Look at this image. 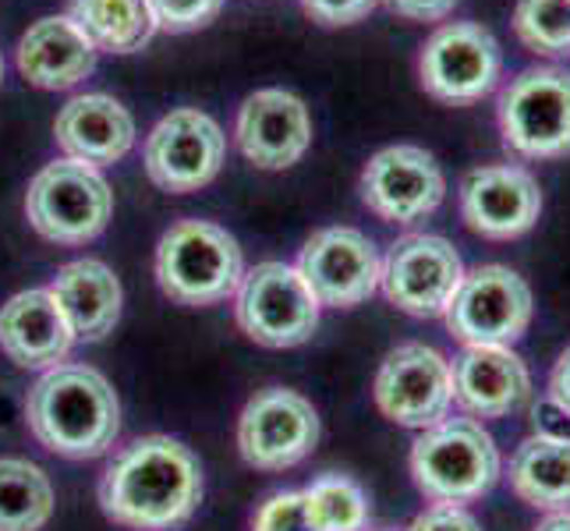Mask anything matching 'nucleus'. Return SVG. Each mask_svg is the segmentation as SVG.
<instances>
[{
    "label": "nucleus",
    "instance_id": "nucleus-1",
    "mask_svg": "<svg viewBox=\"0 0 570 531\" xmlns=\"http://www.w3.org/2000/svg\"><path fill=\"white\" fill-rule=\"evenodd\" d=\"M203 503V464L181 440L142 436L110 461L100 479L104 514L131 531H170Z\"/></svg>",
    "mask_w": 570,
    "mask_h": 531
},
{
    "label": "nucleus",
    "instance_id": "nucleus-2",
    "mask_svg": "<svg viewBox=\"0 0 570 531\" xmlns=\"http://www.w3.org/2000/svg\"><path fill=\"white\" fill-rule=\"evenodd\" d=\"M26 419L39 446L50 454L89 461L107 454L121 432V401L104 372L61 362L32 383Z\"/></svg>",
    "mask_w": 570,
    "mask_h": 531
},
{
    "label": "nucleus",
    "instance_id": "nucleus-3",
    "mask_svg": "<svg viewBox=\"0 0 570 531\" xmlns=\"http://www.w3.org/2000/svg\"><path fill=\"white\" fill-rule=\"evenodd\" d=\"M411 479L432 503L482 500L503 475L500 446L479 419H443L411 443Z\"/></svg>",
    "mask_w": 570,
    "mask_h": 531
},
{
    "label": "nucleus",
    "instance_id": "nucleus-4",
    "mask_svg": "<svg viewBox=\"0 0 570 531\" xmlns=\"http://www.w3.org/2000/svg\"><path fill=\"white\" fill-rule=\"evenodd\" d=\"M242 277V245L220 224L181 220L156 245V284L178 305L203 308L227 302L238 291Z\"/></svg>",
    "mask_w": 570,
    "mask_h": 531
},
{
    "label": "nucleus",
    "instance_id": "nucleus-5",
    "mask_svg": "<svg viewBox=\"0 0 570 531\" xmlns=\"http://www.w3.org/2000/svg\"><path fill=\"white\" fill-rule=\"evenodd\" d=\"M497 121L503 146L521 160H560L570 153V71L535 65L500 92Z\"/></svg>",
    "mask_w": 570,
    "mask_h": 531
},
{
    "label": "nucleus",
    "instance_id": "nucleus-6",
    "mask_svg": "<svg viewBox=\"0 0 570 531\" xmlns=\"http://www.w3.org/2000/svg\"><path fill=\"white\" fill-rule=\"evenodd\" d=\"M26 216L53 245H86L100 238L114 216L107 177L78 160H53L39 170L26 191Z\"/></svg>",
    "mask_w": 570,
    "mask_h": 531
},
{
    "label": "nucleus",
    "instance_id": "nucleus-7",
    "mask_svg": "<svg viewBox=\"0 0 570 531\" xmlns=\"http://www.w3.org/2000/svg\"><path fill=\"white\" fill-rule=\"evenodd\" d=\"M443 319L464 347H514L535 319V294L518 269L485 263L464 273Z\"/></svg>",
    "mask_w": 570,
    "mask_h": 531
},
{
    "label": "nucleus",
    "instance_id": "nucleus-8",
    "mask_svg": "<svg viewBox=\"0 0 570 531\" xmlns=\"http://www.w3.org/2000/svg\"><path fill=\"white\" fill-rule=\"evenodd\" d=\"M320 298L312 294L298 266L259 263L234 291V316L263 347H298L312 341L320 326Z\"/></svg>",
    "mask_w": 570,
    "mask_h": 531
},
{
    "label": "nucleus",
    "instance_id": "nucleus-9",
    "mask_svg": "<svg viewBox=\"0 0 570 531\" xmlns=\"http://www.w3.org/2000/svg\"><path fill=\"white\" fill-rule=\"evenodd\" d=\"M503 78V50L479 22H446L425 39L419 53V82L432 100L464 107L479 104Z\"/></svg>",
    "mask_w": 570,
    "mask_h": 531
},
{
    "label": "nucleus",
    "instance_id": "nucleus-10",
    "mask_svg": "<svg viewBox=\"0 0 570 531\" xmlns=\"http://www.w3.org/2000/svg\"><path fill=\"white\" fill-rule=\"evenodd\" d=\"M464 273L458 248L440 234H404L386 252L380 287L393 308L415 319H436L446 316Z\"/></svg>",
    "mask_w": 570,
    "mask_h": 531
},
{
    "label": "nucleus",
    "instance_id": "nucleus-11",
    "mask_svg": "<svg viewBox=\"0 0 570 531\" xmlns=\"http://www.w3.org/2000/svg\"><path fill=\"white\" fill-rule=\"evenodd\" d=\"M376 404L404 429H429L450 419L454 407V372L450 362L429 344L393 347L376 372Z\"/></svg>",
    "mask_w": 570,
    "mask_h": 531
},
{
    "label": "nucleus",
    "instance_id": "nucleus-12",
    "mask_svg": "<svg viewBox=\"0 0 570 531\" xmlns=\"http://www.w3.org/2000/svg\"><path fill=\"white\" fill-rule=\"evenodd\" d=\"M227 139L203 110H170L146 139V174L156 188L188 195L206 188L224 167Z\"/></svg>",
    "mask_w": 570,
    "mask_h": 531
},
{
    "label": "nucleus",
    "instance_id": "nucleus-13",
    "mask_svg": "<svg viewBox=\"0 0 570 531\" xmlns=\"http://www.w3.org/2000/svg\"><path fill=\"white\" fill-rule=\"evenodd\" d=\"M320 443V415L302 393L269 386L245 404L238 419V450L259 471L302 464Z\"/></svg>",
    "mask_w": 570,
    "mask_h": 531
},
{
    "label": "nucleus",
    "instance_id": "nucleus-14",
    "mask_svg": "<svg viewBox=\"0 0 570 531\" xmlns=\"http://www.w3.org/2000/svg\"><path fill=\"white\" fill-rule=\"evenodd\" d=\"M446 177L422 146H386L362 170V203L386 224L411 227L440 209Z\"/></svg>",
    "mask_w": 570,
    "mask_h": 531
},
{
    "label": "nucleus",
    "instance_id": "nucleus-15",
    "mask_svg": "<svg viewBox=\"0 0 570 531\" xmlns=\"http://www.w3.org/2000/svg\"><path fill=\"white\" fill-rule=\"evenodd\" d=\"M383 259L368 234L358 227H323L305 242L298 273L320 305L355 308L380 291Z\"/></svg>",
    "mask_w": 570,
    "mask_h": 531
},
{
    "label": "nucleus",
    "instance_id": "nucleus-16",
    "mask_svg": "<svg viewBox=\"0 0 570 531\" xmlns=\"http://www.w3.org/2000/svg\"><path fill=\"white\" fill-rule=\"evenodd\" d=\"M464 224L489 242H514L542 216L539 177L521 164H485L461 181Z\"/></svg>",
    "mask_w": 570,
    "mask_h": 531
},
{
    "label": "nucleus",
    "instance_id": "nucleus-17",
    "mask_svg": "<svg viewBox=\"0 0 570 531\" xmlns=\"http://www.w3.org/2000/svg\"><path fill=\"white\" fill-rule=\"evenodd\" d=\"M234 139L248 164L263 170H284L298 164L312 146L308 107L287 89L252 92L238 110Z\"/></svg>",
    "mask_w": 570,
    "mask_h": 531
},
{
    "label": "nucleus",
    "instance_id": "nucleus-18",
    "mask_svg": "<svg viewBox=\"0 0 570 531\" xmlns=\"http://www.w3.org/2000/svg\"><path fill=\"white\" fill-rule=\"evenodd\" d=\"M450 372L454 404L468 419H503L532 401V372L514 347H461Z\"/></svg>",
    "mask_w": 570,
    "mask_h": 531
},
{
    "label": "nucleus",
    "instance_id": "nucleus-19",
    "mask_svg": "<svg viewBox=\"0 0 570 531\" xmlns=\"http://www.w3.org/2000/svg\"><path fill=\"white\" fill-rule=\"evenodd\" d=\"M53 139L61 146L65 160H78L89 167H107L125 160L135 146V121L125 104L114 96L86 92L61 107L53 121Z\"/></svg>",
    "mask_w": 570,
    "mask_h": 531
},
{
    "label": "nucleus",
    "instance_id": "nucleus-20",
    "mask_svg": "<svg viewBox=\"0 0 570 531\" xmlns=\"http://www.w3.org/2000/svg\"><path fill=\"white\" fill-rule=\"evenodd\" d=\"M75 333L50 291H18L0 305V351L22 368H53L68 358Z\"/></svg>",
    "mask_w": 570,
    "mask_h": 531
},
{
    "label": "nucleus",
    "instance_id": "nucleus-21",
    "mask_svg": "<svg viewBox=\"0 0 570 531\" xmlns=\"http://www.w3.org/2000/svg\"><path fill=\"white\" fill-rule=\"evenodd\" d=\"M96 53L100 50L71 22V14H50L18 39V71L39 89H71L92 75Z\"/></svg>",
    "mask_w": 570,
    "mask_h": 531
},
{
    "label": "nucleus",
    "instance_id": "nucleus-22",
    "mask_svg": "<svg viewBox=\"0 0 570 531\" xmlns=\"http://www.w3.org/2000/svg\"><path fill=\"white\" fill-rule=\"evenodd\" d=\"M50 294L61 305L75 341H104L121 319V281L100 259H75L61 266Z\"/></svg>",
    "mask_w": 570,
    "mask_h": 531
},
{
    "label": "nucleus",
    "instance_id": "nucleus-23",
    "mask_svg": "<svg viewBox=\"0 0 570 531\" xmlns=\"http://www.w3.org/2000/svg\"><path fill=\"white\" fill-rule=\"evenodd\" d=\"M510 489L514 496L546 514L570 510V443L528 436L510 458Z\"/></svg>",
    "mask_w": 570,
    "mask_h": 531
},
{
    "label": "nucleus",
    "instance_id": "nucleus-24",
    "mask_svg": "<svg viewBox=\"0 0 570 531\" xmlns=\"http://www.w3.org/2000/svg\"><path fill=\"white\" fill-rule=\"evenodd\" d=\"M71 22L96 50L110 53L142 50L156 32L149 0H71Z\"/></svg>",
    "mask_w": 570,
    "mask_h": 531
},
{
    "label": "nucleus",
    "instance_id": "nucleus-25",
    "mask_svg": "<svg viewBox=\"0 0 570 531\" xmlns=\"http://www.w3.org/2000/svg\"><path fill=\"white\" fill-rule=\"evenodd\" d=\"M50 518L53 485L47 471L22 458H0V531H39Z\"/></svg>",
    "mask_w": 570,
    "mask_h": 531
},
{
    "label": "nucleus",
    "instance_id": "nucleus-26",
    "mask_svg": "<svg viewBox=\"0 0 570 531\" xmlns=\"http://www.w3.org/2000/svg\"><path fill=\"white\" fill-rule=\"evenodd\" d=\"M302 500L312 531H365L368 524V496L351 475L326 471L302 489Z\"/></svg>",
    "mask_w": 570,
    "mask_h": 531
},
{
    "label": "nucleus",
    "instance_id": "nucleus-27",
    "mask_svg": "<svg viewBox=\"0 0 570 531\" xmlns=\"http://www.w3.org/2000/svg\"><path fill=\"white\" fill-rule=\"evenodd\" d=\"M510 26L532 53L549 61L570 57V0H518Z\"/></svg>",
    "mask_w": 570,
    "mask_h": 531
},
{
    "label": "nucleus",
    "instance_id": "nucleus-28",
    "mask_svg": "<svg viewBox=\"0 0 570 531\" xmlns=\"http://www.w3.org/2000/svg\"><path fill=\"white\" fill-rule=\"evenodd\" d=\"M156 29L167 32H191L209 26L216 14H220L224 0H149Z\"/></svg>",
    "mask_w": 570,
    "mask_h": 531
},
{
    "label": "nucleus",
    "instance_id": "nucleus-29",
    "mask_svg": "<svg viewBox=\"0 0 570 531\" xmlns=\"http://www.w3.org/2000/svg\"><path fill=\"white\" fill-rule=\"evenodd\" d=\"M252 531H312L302 493H273L255 510Z\"/></svg>",
    "mask_w": 570,
    "mask_h": 531
},
{
    "label": "nucleus",
    "instance_id": "nucleus-30",
    "mask_svg": "<svg viewBox=\"0 0 570 531\" xmlns=\"http://www.w3.org/2000/svg\"><path fill=\"white\" fill-rule=\"evenodd\" d=\"M380 4L383 0H302L305 14L320 26H355Z\"/></svg>",
    "mask_w": 570,
    "mask_h": 531
},
{
    "label": "nucleus",
    "instance_id": "nucleus-31",
    "mask_svg": "<svg viewBox=\"0 0 570 531\" xmlns=\"http://www.w3.org/2000/svg\"><path fill=\"white\" fill-rule=\"evenodd\" d=\"M407 531H482V524L461 503H436L422 510Z\"/></svg>",
    "mask_w": 570,
    "mask_h": 531
},
{
    "label": "nucleus",
    "instance_id": "nucleus-32",
    "mask_svg": "<svg viewBox=\"0 0 570 531\" xmlns=\"http://www.w3.org/2000/svg\"><path fill=\"white\" fill-rule=\"evenodd\" d=\"M532 436L570 443V407L560 404L557 397H549V393H542L532 404Z\"/></svg>",
    "mask_w": 570,
    "mask_h": 531
},
{
    "label": "nucleus",
    "instance_id": "nucleus-33",
    "mask_svg": "<svg viewBox=\"0 0 570 531\" xmlns=\"http://www.w3.org/2000/svg\"><path fill=\"white\" fill-rule=\"evenodd\" d=\"M383 4L407 22H443L454 14L458 0H383Z\"/></svg>",
    "mask_w": 570,
    "mask_h": 531
},
{
    "label": "nucleus",
    "instance_id": "nucleus-34",
    "mask_svg": "<svg viewBox=\"0 0 570 531\" xmlns=\"http://www.w3.org/2000/svg\"><path fill=\"white\" fill-rule=\"evenodd\" d=\"M549 397H557L560 404L570 407V347L557 358L553 372H549Z\"/></svg>",
    "mask_w": 570,
    "mask_h": 531
},
{
    "label": "nucleus",
    "instance_id": "nucleus-35",
    "mask_svg": "<svg viewBox=\"0 0 570 531\" xmlns=\"http://www.w3.org/2000/svg\"><path fill=\"white\" fill-rule=\"evenodd\" d=\"M535 531H570V510H560V514H549L535 524Z\"/></svg>",
    "mask_w": 570,
    "mask_h": 531
},
{
    "label": "nucleus",
    "instance_id": "nucleus-36",
    "mask_svg": "<svg viewBox=\"0 0 570 531\" xmlns=\"http://www.w3.org/2000/svg\"><path fill=\"white\" fill-rule=\"evenodd\" d=\"M0 82H4V57H0Z\"/></svg>",
    "mask_w": 570,
    "mask_h": 531
}]
</instances>
